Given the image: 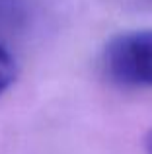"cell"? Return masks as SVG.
<instances>
[{
  "mask_svg": "<svg viewBox=\"0 0 152 154\" xmlns=\"http://www.w3.org/2000/svg\"><path fill=\"white\" fill-rule=\"evenodd\" d=\"M144 150H146V154H152V129L148 131V135L144 139Z\"/></svg>",
  "mask_w": 152,
  "mask_h": 154,
  "instance_id": "obj_4",
  "label": "cell"
},
{
  "mask_svg": "<svg viewBox=\"0 0 152 154\" xmlns=\"http://www.w3.org/2000/svg\"><path fill=\"white\" fill-rule=\"evenodd\" d=\"M102 66L113 84L152 88V29H133L111 37L102 53Z\"/></svg>",
  "mask_w": 152,
  "mask_h": 154,
  "instance_id": "obj_1",
  "label": "cell"
},
{
  "mask_svg": "<svg viewBox=\"0 0 152 154\" xmlns=\"http://www.w3.org/2000/svg\"><path fill=\"white\" fill-rule=\"evenodd\" d=\"M18 78V64L16 59L6 47L0 43V96L12 86Z\"/></svg>",
  "mask_w": 152,
  "mask_h": 154,
  "instance_id": "obj_2",
  "label": "cell"
},
{
  "mask_svg": "<svg viewBox=\"0 0 152 154\" xmlns=\"http://www.w3.org/2000/svg\"><path fill=\"white\" fill-rule=\"evenodd\" d=\"M20 10H22L20 0H0V23L14 22V18H18Z\"/></svg>",
  "mask_w": 152,
  "mask_h": 154,
  "instance_id": "obj_3",
  "label": "cell"
}]
</instances>
